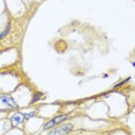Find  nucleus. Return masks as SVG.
<instances>
[{
  "label": "nucleus",
  "mask_w": 135,
  "mask_h": 135,
  "mask_svg": "<svg viewBox=\"0 0 135 135\" xmlns=\"http://www.w3.org/2000/svg\"><path fill=\"white\" fill-rule=\"evenodd\" d=\"M18 107V105L12 97L9 96L0 97V111L8 110Z\"/></svg>",
  "instance_id": "1"
},
{
  "label": "nucleus",
  "mask_w": 135,
  "mask_h": 135,
  "mask_svg": "<svg viewBox=\"0 0 135 135\" xmlns=\"http://www.w3.org/2000/svg\"><path fill=\"white\" fill-rule=\"evenodd\" d=\"M73 128L71 123H66L55 129L48 135H66Z\"/></svg>",
  "instance_id": "2"
},
{
  "label": "nucleus",
  "mask_w": 135,
  "mask_h": 135,
  "mask_svg": "<svg viewBox=\"0 0 135 135\" xmlns=\"http://www.w3.org/2000/svg\"><path fill=\"white\" fill-rule=\"evenodd\" d=\"M66 119V116L65 115H60L59 116H57L50 120V121L48 122L44 127V130H48L50 129L51 128L53 127L55 125L62 122V121H64Z\"/></svg>",
  "instance_id": "3"
},
{
  "label": "nucleus",
  "mask_w": 135,
  "mask_h": 135,
  "mask_svg": "<svg viewBox=\"0 0 135 135\" xmlns=\"http://www.w3.org/2000/svg\"><path fill=\"white\" fill-rule=\"evenodd\" d=\"M25 115L20 112H17L14 113L11 118V122L12 126L16 127L19 124L22 123L25 119Z\"/></svg>",
  "instance_id": "4"
},
{
  "label": "nucleus",
  "mask_w": 135,
  "mask_h": 135,
  "mask_svg": "<svg viewBox=\"0 0 135 135\" xmlns=\"http://www.w3.org/2000/svg\"><path fill=\"white\" fill-rule=\"evenodd\" d=\"M10 29V23H9L7 25L6 29H5V30L2 32L0 33V40L3 39V38L7 35V33H8Z\"/></svg>",
  "instance_id": "5"
}]
</instances>
